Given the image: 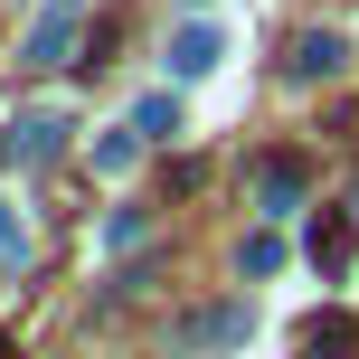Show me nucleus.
<instances>
[{
    "label": "nucleus",
    "instance_id": "11",
    "mask_svg": "<svg viewBox=\"0 0 359 359\" xmlns=\"http://www.w3.org/2000/svg\"><path fill=\"white\" fill-rule=\"evenodd\" d=\"M0 265H29V227H19L10 208H0Z\"/></svg>",
    "mask_w": 359,
    "mask_h": 359
},
{
    "label": "nucleus",
    "instance_id": "13",
    "mask_svg": "<svg viewBox=\"0 0 359 359\" xmlns=\"http://www.w3.org/2000/svg\"><path fill=\"white\" fill-rule=\"evenodd\" d=\"M189 10H208V0H189Z\"/></svg>",
    "mask_w": 359,
    "mask_h": 359
},
{
    "label": "nucleus",
    "instance_id": "1",
    "mask_svg": "<svg viewBox=\"0 0 359 359\" xmlns=\"http://www.w3.org/2000/svg\"><path fill=\"white\" fill-rule=\"evenodd\" d=\"M341 67H350L341 29H303V38H293V57H284V76H293V86H322V76H341Z\"/></svg>",
    "mask_w": 359,
    "mask_h": 359
},
{
    "label": "nucleus",
    "instance_id": "12",
    "mask_svg": "<svg viewBox=\"0 0 359 359\" xmlns=\"http://www.w3.org/2000/svg\"><path fill=\"white\" fill-rule=\"evenodd\" d=\"M0 359H19V341H10V331H0Z\"/></svg>",
    "mask_w": 359,
    "mask_h": 359
},
{
    "label": "nucleus",
    "instance_id": "4",
    "mask_svg": "<svg viewBox=\"0 0 359 359\" xmlns=\"http://www.w3.org/2000/svg\"><path fill=\"white\" fill-rule=\"evenodd\" d=\"M67 48H76V0H57V10L29 29V67H67Z\"/></svg>",
    "mask_w": 359,
    "mask_h": 359
},
{
    "label": "nucleus",
    "instance_id": "10",
    "mask_svg": "<svg viewBox=\"0 0 359 359\" xmlns=\"http://www.w3.org/2000/svg\"><path fill=\"white\" fill-rule=\"evenodd\" d=\"M236 265H246V274H274V265H284V236H246V255H236Z\"/></svg>",
    "mask_w": 359,
    "mask_h": 359
},
{
    "label": "nucleus",
    "instance_id": "5",
    "mask_svg": "<svg viewBox=\"0 0 359 359\" xmlns=\"http://www.w3.org/2000/svg\"><path fill=\"white\" fill-rule=\"evenodd\" d=\"M255 198H265V217H284V208H303V161H293V151H274V161L255 170Z\"/></svg>",
    "mask_w": 359,
    "mask_h": 359
},
{
    "label": "nucleus",
    "instance_id": "3",
    "mask_svg": "<svg viewBox=\"0 0 359 359\" xmlns=\"http://www.w3.org/2000/svg\"><path fill=\"white\" fill-rule=\"evenodd\" d=\"M180 341H189V350H227V341H246V303H208V312H189V322H180Z\"/></svg>",
    "mask_w": 359,
    "mask_h": 359
},
{
    "label": "nucleus",
    "instance_id": "8",
    "mask_svg": "<svg viewBox=\"0 0 359 359\" xmlns=\"http://www.w3.org/2000/svg\"><path fill=\"white\" fill-rule=\"evenodd\" d=\"M350 350V312H322V322H303V359H341Z\"/></svg>",
    "mask_w": 359,
    "mask_h": 359
},
{
    "label": "nucleus",
    "instance_id": "2",
    "mask_svg": "<svg viewBox=\"0 0 359 359\" xmlns=\"http://www.w3.org/2000/svg\"><path fill=\"white\" fill-rule=\"evenodd\" d=\"M67 133H76L67 114H19V123H10V161H29V170L57 161V151H67Z\"/></svg>",
    "mask_w": 359,
    "mask_h": 359
},
{
    "label": "nucleus",
    "instance_id": "6",
    "mask_svg": "<svg viewBox=\"0 0 359 359\" xmlns=\"http://www.w3.org/2000/svg\"><path fill=\"white\" fill-rule=\"evenodd\" d=\"M217 48H227V38H217L208 19H189V29L170 38V76H208V67H217Z\"/></svg>",
    "mask_w": 359,
    "mask_h": 359
},
{
    "label": "nucleus",
    "instance_id": "9",
    "mask_svg": "<svg viewBox=\"0 0 359 359\" xmlns=\"http://www.w3.org/2000/svg\"><path fill=\"white\" fill-rule=\"evenodd\" d=\"M312 265H322V274L350 265V217H322V227H312Z\"/></svg>",
    "mask_w": 359,
    "mask_h": 359
},
{
    "label": "nucleus",
    "instance_id": "7",
    "mask_svg": "<svg viewBox=\"0 0 359 359\" xmlns=\"http://www.w3.org/2000/svg\"><path fill=\"white\" fill-rule=\"evenodd\" d=\"M133 133H142V142H170L180 133V95H142V104H133Z\"/></svg>",
    "mask_w": 359,
    "mask_h": 359
}]
</instances>
